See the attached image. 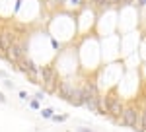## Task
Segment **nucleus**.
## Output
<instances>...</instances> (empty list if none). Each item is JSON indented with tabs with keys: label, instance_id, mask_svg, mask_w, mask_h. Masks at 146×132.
<instances>
[{
	"label": "nucleus",
	"instance_id": "obj_15",
	"mask_svg": "<svg viewBox=\"0 0 146 132\" xmlns=\"http://www.w3.org/2000/svg\"><path fill=\"white\" fill-rule=\"evenodd\" d=\"M76 132H96L94 128H90V126H78L76 128Z\"/></svg>",
	"mask_w": 146,
	"mask_h": 132
},
{
	"label": "nucleus",
	"instance_id": "obj_2",
	"mask_svg": "<svg viewBox=\"0 0 146 132\" xmlns=\"http://www.w3.org/2000/svg\"><path fill=\"white\" fill-rule=\"evenodd\" d=\"M39 74H41V86L47 93H56V88L60 84V72L56 70L55 64H43L39 66Z\"/></svg>",
	"mask_w": 146,
	"mask_h": 132
},
{
	"label": "nucleus",
	"instance_id": "obj_1",
	"mask_svg": "<svg viewBox=\"0 0 146 132\" xmlns=\"http://www.w3.org/2000/svg\"><path fill=\"white\" fill-rule=\"evenodd\" d=\"M117 124L127 126V128H131L135 132H142V109H138L135 103H129L125 107V111L121 113Z\"/></svg>",
	"mask_w": 146,
	"mask_h": 132
},
{
	"label": "nucleus",
	"instance_id": "obj_16",
	"mask_svg": "<svg viewBox=\"0 0 146 132\" xmlns=\"http://www.w3.org/2000/svg\"><path fill=\"white\" fill-rule=\"evenodd\" d=\"M142 132H146V107L142 109Z\"/></svg>",
	"mask_w": 146,
	"mask_h": 132
},
{
	"label": "nucleus",
	"instance_id": "obj_6",
	"mask_svg": "<svg viewBox=\"0 0 146 132\" xmlns=\"http://www.w3.org/2000/svg\"><path fill=\"white\" fill-rule=\"evenodd\" d=\"M27 107H29V109H33V111H41V101H37V99H29V101H27Z\"/></svg>",
	"mask_w": 146,
	"mask_h": 132
},
{
	"label": "nucleus",
	"instance_id": "obj_7",
	"mask_svg": "<svg viewBox=\"0 0 146 132\" xmlns=\"http://www.w3.org/2000/svg\"><path fill=\"white\" fill-rule=\"evenodd\" d=\"M45 97H47V91H45V89H37V91H35V95H33V99H37V101H43Z\"/></svg>",
	"mask_w": 146,
	"mask_h": 132
},
{
	"label": "nucleus",
	"instance_id": "obj_17",
	"mask_svg": "<svg viewBox=\"0 0 146 132\" xmlns=\"http://www.w3.org/2000/svg\"><path fill=\"white\" fill-rule=\"evenodd\" d=\"M0 78H4V80H10V74H8L6 70H0Z\"/></svg>",
	"mask_w": 146,
	"mask_h": 132
},
{
	"label": "nucleus",
	"instance_id": "obj_4",
	"mask_svg": "<svg viewBox=\"0 0 146 132\" xmlns=\"http://www.w3.org/2000/svg\"><path fill=\"white\" fill-rule=\"evenodd\" d=\"M78 86L80 84H74L72 78H62L60 84H58V88H56V95H58L60 99H64V101H68V99L72 97V93L76 91Z\"/></svg>",
	"mask_w": 146,
	"mask_h": 132
},
{
	"label": "nucleus",
	"instance_id": "obj_11",
	"mask_svg": "<svg viewBox=\"0 0 146 132\" xmlns=\"http://www.w3.org/2000/svg\"><path fill=\"white\" fill-rule=\"evenodd\" d=\"M18 97L22 99V101H29V99H31V95H29L27 91H23V89H20V91H18Z\"/></svg>",
	"mask_w": 146,
	"mask_h": 132
},
{
	"label": "nucleus",
	"instance_id": "obj_20",
	"mask_svg": "<svg viewBox=\"0 0 146 132\" xmlns=\"http://www.w3.org/2000/svg\"><path fill=\"white\" fill-rule=\"evenodd\" d=\"M53 2H56V4H62V2H66V0H53Z\"/></svg>",
	"mask_w": 146,
	"mask_h": 132
},
{
	"label": "nucleus",
	"instance_id": "obj_13",
	"mask_svg": "<svg viewBox=\"0 0 146 132\" xmlns=\"http://www.w3.org/2000/svg\"><path fill=\"white\" fill-rule=\"evenodd\" d=\"M4 88L6 89H16V84L12 80H4Z\"/></svg>",
	"mask_w": 146,
	"mask_h": 132
},
{
	"label": "nucleus",
	"instance_id": "obj_18",
	"mask_svg": "<svg viewBox=\"0 0 146 132\" xmlns=\"http://www.w3.org/2000/svg\"><path fill=\"white\" fill-rule=\"evenodd\" d=\"M0 103H2V105H4V103H8V99H6V95H4L2 91H0Z\"/></svg>",
	"mask_w": 146,
	"mask_h": 132
},
{
	"label": "nucleus",
	"instance_id": "obj_14",
	"mask_svg": "<svg viewBox=\"0 0 146 132\" xmlns=\"http://www.w3.org/2000/svg\"><path fill=\"white\" fill-rule=\"evenodd\" d=\"M111 2V10H119L121 8V0H109Z\"/></svg>",
	"mask_w": 146,
	"mask_h": 132
},
{
	"label": "nucleus",
	"instance_id": "obj_12",
	"mask_svg": "<svg viewBox=\"0 0 146 132\" xmlns=\"http://www.w3.org/2000/svg\"><path fill=\"white\" fill-rule=\"evenodd\" d=\"M136 0H121V8L119 10H123V8H129V6H135Z\"/></svg>",
	"mask_w": 146,
	"mask_h": 132
},
{
	"label": "nucleus",
	"instance_id": "obj_9",
	"mask_svg": "<svg viewBox=\"0 0 146 132\" xmlns=\"http://www.w3.org/2000/svg\"><path fill=\"white\" fill-rule=\"evenodd\" d=\"M135 6H136V12L140 14V12H142V10L146 8V0H136V2H135Z\"/></svg>",
	"mask_w": 146,
	"mask_h": 132
},
{
	"label": "nucleus",
	"instance_id": "obj_8",
	"mask_svg": "<svg viewBox=\"0 0 146 132\" xmlns=\"http://www.w3.org/2000/svg\"><path fill=\"white\" fill-rule=\"evenodd\" d=\"M51 121L53 122H64V121H68V115H53Z\"/></svg>",
	"mask_w": 146,
	"mask_h": 132
},
{
	"label": "nucleus",
	"instance_id": "obj_5",
	"mask_svg": "<svg viewBox=\"0 0 146 132\" xmlns=\"http://www.w3.org/2000/svg\"><path fill=\"white\" fill-rule=\"evenodd\" d=\"M39 115L43 117V119H53V115H55V109L53 107H41V111H39Z\"/></svg>",
	"mask_w": 146,
	"mask_h": 132
},
{
	"label": "nucleus",
	"instance_id": "obj_3",
	"mask_svg": "<svg viewBox=\"0 0 146 132\" xmlns=\"http://www.w3.org/2000/svg\"><path fill=\"white\" fill-rule=\"evenodd\" d=\"M18 70L22 72V74H25L27 76V80L31 82V84H35V86H41V74H39V64L35 62L31 56H23L22 60L18 62Z\"/></svg>",
	"mask_w": 146,
	"mask_h": 132
},
{
	"label": "nucleus",
	"instance_id": "obj_19",
	"mask_svg": "<svg viewBox=\"0 0 146 132\" xmlns=\"http://www.w3.org/2000/svg\"><path fill=\"white\" fill-rule=\"evenodd\" d=\"M0 58H6V51H4V47L0 43Z\"/></svg>",
	"mask_w": 146,
	"mask_h": 132
},
{
	"label": "nucleus",
	"instance_id": "obj_10",
	"mask_svg": "<svg viewBox=\"0 0 146 132\" xmlns=\"http://www.w3.org/2000/svg\"><path fill=\"white\" fill-rule=\"evenodd\" d=\"M68 4L72 8H84V0H68Z\"/></svg>",
	"mask_w": 146,
	"mask_h": 132
}]
</instances>
